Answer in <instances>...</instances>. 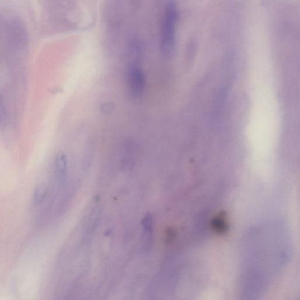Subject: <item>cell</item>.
<instances>
[{"label":"cell","instance_id":"cell-5","mask_svg":"<svg viewBox=\"0 0 300 300\" xmlns=\"http://www.w3.org/2000/svg\"><path fill=\"white\" fill-rule=\"evenodd\" d=\"M102 110L105 112V113H108V111H110L113 110V106H111L110 104H105L102 106Z\"/></svg>","mask_w":300,"mask_h":300},{"label":"cell","instance_id":"cell-1","mask_svg":"<svg viewBox=\"0 0 300 300\" xmlns=\"http://www.w3.org/2000/svg\"><path fill=\"white\" fill-rule=\"evenodd\" d=\"M177 21V5L173 2H169L164 15L161 32V52L166 58L172 56L174 52Z\"/></svg>","mask_w":300,"mask_h":300},{"label":"cell","instance_id":"cell-3","mask_svg":"<svg viewBox=\"0 0 300 300\" xmlns=\"http://www.w3.org/2000/svg\"><path fill=\"white\" fill-rule=\"evenodd\" d=\"M55 167L57 175L60 180H64L66 170H67V158H66V154L59 151L57 153L55 158Z\"/></svg>","mask_w":300,"mask_h":300},{"label":"cell","instance_id":"cell-2","mask_svg":"<svg viewBox=\"0 0 300 300\" xmlns=\"http://www.w3.org/2000/svg\"><path fill=\"white\" fill-rule=\"evenodd\" d=\"M145 78L140 66L136 64L130 66L127 72V86L130 96L138 99L144 92Z\"/></svg>","mask_w":300,"mask_h":300},{"label":"cell","instance_id":"cell-4","mask_svg":"<svg viewBox=\"0 0 300 300\" xmlns=\"http://www.w3.org/2000/svg\"><path fill=\"white\" fill-rule=\"evenodd\" d=\"M47 191V187L44 184H39L36 187L34 194L36 204H39L44 201Z\"/></svg>","mask_w":300,"mask_h":300}]
</instances>
